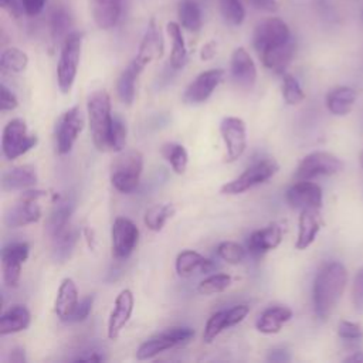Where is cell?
<instances>
[{
  "label": "cell",
  "instance_id": "obj_31",
  "mask_svg": "<svg viewBox=\"0 0 363 363\" xmlns=\"http://www.w3.org/2000/svg\"><path fill=\"white\" fill-rule=\"evenodd\" d=\"M166 31L172 40V52H170V65L176 69L184 67L187 61V48L182 34V27L176 21H169Z\"/></svg>",
  "mask_w": 363,
  "mask_h": 363
},
{
  "label": "cell",
  "instance_id": "obj_11",
  "mask_svg": "<svg viewBox=\"0 0 363 363\" xmlns=\"http://www.w3.org/2000/svg\"><path fill=\"white\" fill-rule=\"evenodd\" d=\"M84 126L85 116L79 106H72L60 116L55 125V140L60 155H67L71 152Z\"/></svg>",
  "mask_w": 363,
  "mask_h": 363
},
{
  "label": "cell",
  "instance_id": "obj_55",
  "mask_svg": "<svg viewBox=\"0 0 363 363\" xmlns=\"http://www.w3.org/2000/svg\"><path fill=\"white\" fill-rule=\"evenodd\" d=\"M85 354H81L78 357H75L74 360L75 362H102L105 360V357L102 354H99L98 352L95 350H91V352H84Z\"/></svg>",
  "mask_w": 363,
  "mask_h": 363
},
{
  "label": "cell",
  "instance_id": "obj_40",
  "mask_svg": "<svg viewBox=\"0 0 363 363\" xmlns=\"http://www.w3.org/2000/svg\"><path fill=\"white\" fill-rule=\"evenodd\" d=\"M231 282L233 278L228 274H213L197 285V292L201 295H216L225 291Z\"/></svg>",
  "mask_w": 363,
  "mask_h": 363
},
{
  "label": "cell",
  "instance_id": "obj_26",
  "mask_svg": "<svg viewBox=\"0 0 363 363\" xmlns=\"http://www.w3.org/2000/svg\"><path fill=\"white\" fill-rule=\"evenodd\" d=\"M122 10V0H91V11L95 24L102 30L112 28Z\"/></svg>",
  "mask_w": 363,
  "mask_h": 363
},
{
  "label": "cell",
  "instance_id": "obj_42",
  "mask_svg": "<svg viewBox=\"0 0 363 363\" xmlns=\"http://www.w3.org/2000/svg\"><path fill=\"white\" fill-rule=\"evenodd\" d=\"M282 96L288 105H298L305 99L302 86L291 74H282Z\"/></svg>",
  "mask_w": 363,
  "mask_h": 363
},
{
  "label": "cell",
  "instance_id": "obj_35",
  "mask_svg": "<svg viewBox=\"0 0 363 363\" xmlns=\"http://www.w3.org/2000/svg\"><path fill=\"white\" fill-rule=\"evenodd\" d=\"M160 153L163 159L170 164L174 173L183 174L187 169L189 163V155L183 145L174 143V142H166L160 147Z\"/></svg>",
  "mask_w": 363,
  "mask_h": 363
},
{
  "label": "cell",
  "instance_id": "obj_18",
  "mask_svg": "<svg viewBox=\"0 0 363 363\" xmlns=\"http://www.w3.org/2000/svg\"><path fill=\"white\" fill-rule=\"evenodd\" d=\"M231 77L242 89H251L257 81V67L244 47H238L231 54Z\"/></svg>",
  "mask_w": 363,
  "mask_h": 363
},
{
  "label": "cell",
  "instance_id": "obj_49",
  "mask_svg": "<svg viewBox=\"0 0 363 363\" xmlns=\"http://www.w3.org/2000/svg\"><path fill=\"white\" fill-rule=\"evenodd\" d=\"M18 106V99L14 95L13 91H10L6 84H1V91H0V109L3 112L6 111H13Z\"/></svg>",
  "mask_w": 363,
  "mask_h": 363
},
{
  "label": "cell",
  "instance_id": "obj_21",
  "mask_svg": "<svg viewBox=\"0 0 363 363\" xmlns=\"http://www.w3.org/2000/svg\"><path fill=\"white\" fill-rule=\"evenodd\" d=\"M79 303L78 289L71 278H64L58 286L54 311L61 322H69Z\"/></svg>",
  "mask_w": 363,
  "mask_h": 363
},
{
  "label": "cell",
  "instance_id": "obj_10",
  "mask_svg": "<svg viewBox=\"0 0 363 363\" xmlns=\"http://www.w3.org/2000/svg\"><path fill=\"white\" fill-rule=\"evenodd\" d=\"M343 167V162L323 150H316L306 155L298 164L294 177L296 180H311L318 176H330L340 172Z\"/></svg>",
  "mask_w": 363,
  "mask_h": 363
},
{
  "label": "cell",
  "instance_id": "obj_33",
  "mask_svg": "<svg viewBox=\"0 0 363 363\" xmlns=\"http://www.w3.org/2000/svg\"><path fill=\"white\" fill-rule=\"evenodd\" d=\"M71 213L72 204L68 200H61L55 204L47 221V231L51 235V238L60 235L69 227Z\"/></svg>",
  "mask_w": 363,
  "mask_h": 363
},
{
  "label": "cell",
  "instance_id": "obj_15",
  "mask_svg": "<svg viewBox=\"0 0 363 363\" xmlns=\"http://www.w3.org/2000/svg\"><path fill=\"white\" fill-rule=\"evenodd\" d=\"M224 78V71L221 68H213L200 72L186 88L183 94V101L189 105H199L206 102L220 82Z\"/></svg>",
  "mask_w": 363,
  "mask_h": 363
},
{
  "label": "cell",
  "instance_id": "obj_4",
  "mask_svg": "<svg viewBox=\"0 0 363 363\" xmlns=\"http://www.w3.org/2000/svg\"><path fill=\"white\" fill-rule=\"evenodd\" d=\"M82 48V34L71 31L62 41L60 60L57 65V82L62 94H69L79 65Z\"/></svg>",
  "mask_w": 363,
  "mask_h": 363
},
{
  "label": "cell",
  "instance_id": "obj_38",
  "mask_svg": "<svg viewBox=\"0 0 363 363\" xmlns=\"http://www.w3.org/2000/svg\"><path fill=\"white\" fill-rule=\"evenodd\" d=\"M77 237H78V233L69 225L64 233H61L60 235L52 238V242H54L52 252H54L55 259L64 261L69 257V254L75 245Z\"/></svg>",
  "mask_w": 363,
  "mask_h": 363
},
{
  "label": "cell",
  "instance_id": "obj_9",
  "mask_svg": "<svg viewBox=\"0 0 363 363\" xmlns=\"http://www.w3.org/2000/svg\"><path fill=\"white\" fill-rule=\"evenodd\" d=\"M38 143V138L34 133H30L27 125L23 119H11L3 129L1 136V150L9 160H14Z\"/></svg>",
  "mask_w": 363,
  "mask_h": 363
},
{
  "label": "cell",
  "instance_id": "obj_7",
  "mask_svg": "<svg viewBox=\"0 0 363 363\" xmlns=\"http://www.w3.org/2000/svg\"><path fill=\"white\" fill-rule=\"evenodd\" d=\"M292 40L288 24L278 17H268L261 20L252 34V45L261 55L275 50Z\"/></svg>",
  "mask_w": 363,
  "mask_h": 363
},
{
  "label": "cell",
  "instance_id": "obj_1",
  "mask_svg": "<svg viewBox=\"0 0 363 363\" xmlns=\"http://www.w3.org/2000/svg\"><path fill=\"white\" fill-rule=\"evenodd\" d=\"M347 281V271L342 262L325 264L313 281V311L320 320H326L336 308Z\"/></svg>",
  "mask_w": 363,
  "mask_h": 363
},
{
  "label": "cell",
  "instance_id": "obj_2",
  "mask_svg": "<svg viewBox=\"0 0 363 363\" xmlns=\"http://www.w3.org/2000/svg\"><path fill=\"white\" fill-rule=\"evenodd\" d=\"M86 112L92 142L99 152L109 150V133L112 126L111 96L105 89H98L88 96Z\"/></svg>",
  "mask_w": 363,
  "mask_h": 363
},
{
  "label": "cell",
  "instance_id": "obj_41",
  "mask_svg": "<svg viewBox=\"0 0 363 363\" xmlns=\"http://www.w3.org/2000/svg\"><path fill=\"white\" fill-rule=\"evenodd\" d=\"M220 11L224 20L231 26H240L245 18L242 0H218Z\"/></svg>",
  "mask_w": 363,
  "mask_h": 363
},
{
  "label": "cell",
  "instance_id": "obj_30",
  "mask_svg": "<svg viewBox=\"0 0 363 363\" xmlns=\"http://www.w3.org/2000/svg\"><path fill=\"white\" fill-rule=\"evenodd\" d=\"M295 50H296V45L292 38L289 43H286L275 50L261 54L259 58L265 68L271 69L275 74H285L286 67L291 64V61L295 55Z\"/></svg>",
  "mask_w": 363,
  "mask_h": 363
},
{
  "label": "cell",
  "instance_id": "obj_27",
  "mask_svg": "<svg viewBox=\"0 0 363 363\" xmlns=\"http://www.w3.org/2000/svg\"><path fill=\"white\" fill-rule=\"evenodd\" d=\"M176 272L180 277H190L194 272H210L214 269V262L193 250L182 251L176 258Z\"/></svg>",
  "mask_w": 363,
  "mask_h": 363
},
{
  "label": "cell",
  "instance_id": "obj_53",
  "mask_svg": "<svg viewBox=\"0 0 363 363\" xmlns=\"http://www.w3.org/2000/svg\"><path fill=\"white\" fill-rule=\"evenodd\" d=\"M216 52H217V43H216V41H208V43H206V44L201 47V50H200V58H201L203 61H208V60H211V58L216 55Z\"/></svg>",
  "mask_w": 363,
  "mask_h": 363
},
{
  "label": "cell",
  "instance_id": "obj_3",
  "mask_svg": "<svg viewBox=\"0 0 363 363\" xmlns=\"http://www.w3.org/2000/svg\"><path fill=\"white\" fill-rule=\"evenodd\" d=\"M109 170L112 186L119 193L129 194L139 186L143 170V155L136 149L121 150L113 157Z\"/></svg>",
  "mask_w": 363,
  "mask_h": 363
},
{
  "label": "cell",
  "instance_id": "obj_50",
  "mask_svg": "<svg viewBox=\"0 0 363 363\" xmlns=\"http://www.w3.org/2000/svg\"><path fill=\"white\" fill-rule=\"evenodd\" d=\"M45 3L47 0H20V6L23 11L30 17L38 16L43 11Z\"/></svg>",
  "mask_w": 363,
  "mask_h": 363
},
{
  "label": "cell",
  "instance_id": "obj_36",
  "mask_svg": "<svg viewBox=\"0 0 363 363\" xmlns=\"http://www.w3.org/2000/svg\"><path fill=\"white\" fill-rule=\"evenodd\" d=\"M28 65V57L24 51L16 47L6 48L0 55V67L7 72H23Z\"/></svg>",
  "mask_w": 363,
  "mask_h": 363
},
{
  "label": "cell",
  "instance_id": "obj_57",
  "mask_svg": "<svg viewBox=\"0 0 363 363\" xmlns=\"http://www.w3.org/2000/svg\"><path fill=\"white\" fill-rule=\"evenodd\" d=\"M84 235L86 237V242H88V247H89L91 250H94V247H95L94 231H92V230H89V228H85V230H84Z\"/></svg>",
  "mask_w": 363,
  "mask_h": 363
},
{
  "label": "cell",
  "instance_id": "obj_12",
  "mask_svg": "<svg viewBox=\"0 0 363 363\" xmlns=\"http://www.w3.org/2000/svg\"><path fill=\"white\" fill-rule=\"evenodd\" d=\"M139 241L138 225L126 218L116 217L111 228V248L116 259H126L135 250Z\"/></svg>",
  "mask_w": 363,
  "mask_h": 363
},
{
  "label": "cell",
  "instance_id": "obj_29",
  "mask_svg": "<svg viewBox=\"0 0 363 363\" xmlns=\"http://www.w3.org/2000/svg\"><path fill=\"white\" fill-rule=\"evenodd\" d=\"M356 101V92L350 86H335L326 95V108L332 115L345 116L347 115Z\"/></svg>",
  "mask_w": 363,
  "mask_h": 363
},
{
  "label": "cell",
  "instance_id": "obj_24",
  "mask_svg": "<svg viewBox=\"0 0 363 363\" xmlns=\"http://www.w3.org/2000/svg\"><path fill=\"white\" fill-rule=\"evenodd\" d=\"M292 318V311L284 305H275L265 309L255 322L258 332L264 335L278 333L282 326Z\"/></svg>",
  "mask_w": 363,
  "mask_h": 363
},
{
  "label": "cell",
  "instance_id": "obj_20",
  "mask_svg": "<svg viewBox=\"0 0 363 363\" xmlns=\"http://www.w3.org/2000/svg\"><path fill=\"white\" fill-rule=\"evenodd\" d=\"M163 51H164V43H163L160 28L156 24V20L150 18L135 60L145 68L152 61L160 58L163 55Z\"/></svg>",
  "mask_w": 363,
  "mask_h": 363
},
{
  "label": "cell",
  "instance_id": "obj_48",
  "mask_svg": "<svg viewBox=\"0 0 363 363\" xmlns=\"http://www.w3.org/2000/svg\"><path fill=\"white\" fill-rule=\"evenodd\" d=\"M248 313H250V305H247V303H238V305H234L233 308L227 309V318H228L230 328L242 322Z\"/></svg>",
  "mask_w": 363,
  "mask_h": 363
},
{
  "label": "cell",
  "instance_id": "obj_39",
  "mask_svg": "<svg viewBox=\"0 0 363 363\" xmlns=\"http://www.w3.org/2000/svg\"><path fill=\"white\" fill-rule=\"evenodd\" d=\"M230 325H228V318H227V309H223V311H217L214 312L206 326H204V332H203V342L204 343H211L224 329H228Z\"/></svg>",
  "mask_w": 363,
  "mask_h": 363
},
{
  "label": "cell",
  "instance_id": "obj_13",
  "mask_svg": "<svg viewBox=\"0 0 363 363\" xmlns=\"http://www.w3.org/2000/svg\"><path fill=\"white\" fill-rule=\"evenodd\" d=\"M30 245L24 241L10 242L1 250V271L4 284L9 288H17L21 277V267L27 261Z\"/></svg>",
  "mask_w": 363,
  "mask_h": 363
},
{
  "label": "cell",
  "instance_id": "obj_59",
  "mask_svg": "<svg viewBox=\"0 0 363 363\" xmlns=\"http://www.w3.org/2000/svg\"><path fill=\"white\" fill-rule=\"evenodd\" d=\"M360 166H362V169H363V152H362V155H360Z\"/></svg>",
  "mask_w": 363,
  "mask_h": 363
},
{
  "label": "cell",
  "instance_id": "obj_58",
  "mask_svg": "<svg viewBox=\"0 0 363 363\" xmlns=\"http://www.w3.org/2000/svg\"><path fill=\"white\" fill-rule=\"evenodd\" d=\"M345 362H353V363L363 362V352H354L349 357H345Z\"/></svg>",
  "mask_w": 363,
  "mask_h": 363
},
{
  "label": "cell",
  "instance_id": "obj_54",
  "mask_svg": "<svg viewBox=\"0 0 363 363\" xmlns=\"http://www.w3.org/2000/svg\"><path fill=\"white\" fill-rule=\"evenodd\" d=\"M0 6L10 14V16H13V17H18L20 16V9H21V6H18V3H17V0H0Z\"/></svg>",
  "mask_w": 363,
  "mask_h": 363
},
{
  "label": "cell",
  "instance_id": "obj_8",
  "mask_svg": "<svg viewBox=\"0 0 363 363\" xmlns=\"http://www.w3.org/2000/svg\"><path fill=\"white\" fill-rule=\"evenodd\" d=\"M279 166L274 159H262L247 167L238 177L231 182H227L221 186L220 191L223 194H240L244 193L258 184L269 180L277 172Z\"/></svg>",
  "mask_w": 363,
  "mask_h": 363
},
{
  "label": "cell",
  "instance_id": "obj_19",
  "mask_svg": "<svg viewBox=\"0 0 363 363\" xmlns=\"http://www.w3.org/2000/svg\"><path fill=\"white\" fill-rule=\"evenodd\" d=\"M281 241H282V227L277 223H272L250 234L247 240V251L254 258H259L268 251L275 250L281 244Z\"/></svg>",
  "mask_w": 363,
  "mask_h": 363
},
{
  "label": "cell",
  "instance_id": "obj_51",
  "mask_svg": "<svg viewBox=\"0 0 363 363\" xmlns=\"http://www.w3.org/2000/svg\"><path fill=\"white\" fill-rule=\"evenodd\" d=\"M247 4H250L251 7L261 10V11H267V13H274L278 10V1L277 0H242Z\"/></svg>",
  "mask_w": 363,
  "mask_h": 363
},
{
  "label": "cell",
  "instance_id": "obj_14",
  "mask_svg": "<svg viewBox=\"0 0 363 363\" xmlns=\"http://www.w3.org/2000/svg\"><path fill=\"white\" fill-rule=\"evenodd\" d=\"M220 133L225 145V160L234 162L242 156L247 147V126L241 118L225 116L220 123Z\"/></svg>",
  "mask_w": 363,
  "mask_h": 363
},
{
  "label": "cell",
  "instance_id": "obj_6",
  "mask_svg": "<svg viewBox=\"0 0 363 363\" xmlns=\"http://www.w3.org/2000/svg\"><path fill=\"white\" fill-rule=\"evenodd\" d=\"M47 193L44 190H26L11 207L7 208L3 217V223L7 228H18L41 218V207L38 200Z\"/></svg>",
  "mask_w": 363,
  "mask_h": 363
},
{
  "label": "cell",
  "instance_id": "obj_56",
  "mask_svg": "<svg viewBox=\"0 0 363 363\" xmlns=\"http://www.w3.org/2000/svg\"><path fill=\"white\" fill-rule=\"evenodd\" d=\"M9 359L10 362L13 363H26L27 362V357H26V352L23 347H16L10 352L9 354Z\"/></svg>",
  "mask_w": 363,
  "mask_h": 363
},
{
  "label": "cell",
  "instance_id": "obj_52",
  "mask_svg": "<svg viewBox=\"0 0 363 363\" xmlns=\"http://www.w3.org/2000/svg\"><path fill=\"white\" fill-rule=\"evenodd\" d=\"M268 362H289L291 360V354L284 347H275L272 349L268 356H267Z\"/></svg>",
  "mask_w": 363,
  "mask_h": 363
},
{
  "label": "cell",
  "instance_id": "obj_25",
  "mask_svg": "<svg viewBox=\"0 0 363 363\" xmlns=\"http://www.w3.org/2000/svg\"><path fill=\"white\" fill-rule=\"evenodd\" d=\"M31 323V313L27 306L16 303L0 316V335H11L26 330Z\"/></svg>",
  "mask_w": 363,
  "mask_h": 363
},
{
  "label": "cell",
  "instance_id": "obj_46",
  "mask_svg": "<svg viewBox=\"0 0 363 363\" xmlns=\"http://www.w3.org/2000/svg\"><path fill=\"white\" fill-rule=\"evenodd\" d=\"M352 299L354 309L362 313L363 312V267L356 272L352 288Z\"/></svg>",
  "mask_w": 363,
  "mask_h": 363
},
{
  "label": "cell",
  "instance_id": "obj_28",
  "mask_svg": "<svg viewBox=\"0 0 363 363\" xmlns=\"http://www.w3.org/2000/svg\"><path fill=\"white\" fill-rule=\"evenodd\" d=\"M143 69L145 68L133 58L119 75L116 82V94L125 105H132L136 92V79Z\"/></svg>",
  "mask_w": 363,
  "mask_h": 363
},
{
  "label": "cell",
  "instance_id": "obj_47",
  "mask_svg": "<svg viewBox=\"0 0 363 363\" xmlns=\"http://www.w3.org/2000/svg\"><path fill=\"white\" fill-rule=\"evenodd\" d=\"M92 305H94V295H88L85 296L82 301H79L72 318L69 322L72 323H77V322H82L88 318V315L91 313L92 311Z\"/></svg>",
  "mask_w": 363,
  "mask_h": 363
},
{
  "label": "cell",
  "instance_id": "obj_45",
  "mask_svg": "<svg viewBox=\"0 0 363 363\" xmlns=\"http://www.w3.org/2000/svg\"><path fill=\"white\" fill-rule=\"evenodd\" d=\"M337 335L345 340H359L363 336V329L359 323L342 320L337 326Z\"/></svg>",
  "mask_w": 363,
  "mask_h": 363
},
{
  "label": "cell",
  "instance_id": "obj_32",
  "mask_svg": "<svg viewBox=\"0 0 363 363\" xmlns=\"http://www.w3.org/2000/svg\"><path fill=\"white\" fill-rule=\"evenodd\" d=\"M179 21L183 28L197 33L203 26L201 9L196 0H180L177 6Z\"/></svg>",
  "mask_w": 363,
  "mask_h": 363
},
{
  "label": "cell",
  "instance_id": "obj_44",
  "mask_svg": "<svg viewBox=\"0 0 363 363\" xmlns=\"http://www.w3.org/2000/svg\"><path fill=\"white\" fill-rule=\"evenodd\" d=\"M217 255L228 264H240L245 258V250L234 241H223L217 247Z\"/></svg>",
  "mask_w": 363,
  "mask_h": 363
},
{
  "label": "cell",
  "instance_id": "obj_16",
  "mask_svg": "<svg viewBox=\"0 0 363 363\" xmlns=\"http://www.w3.org/2000/svg\"><path fill=\"white\" fill-rule=\"evenodd\" d=\"M288 204L292 208H320L323 203V193L319 184L311 180H296L285 194Z\"/></svg>",
  "mask_w": 363,
  "mask_h": 363
},
{
  "label": "cell",
  "instance_id": "obj_37",
  "mask_svg": "<svg viewBox=\"0 0 363 363\" xmlns=\"http://www.w3.org/2000/svg\"><path fill=\"white\" fill-rule=\"evenodd\" d=\"M71 17L68 11L64 7H58L52 11L51 18H50V28H51V35L54 41H64L67 35L71 33Z\"/></svg>",
  "mask_w": 363,
  "mask_h": 363
},
{
  "label": "cell",
  "instance_id": "obj_34",
  "mask_svg": "<svg viewBox=\"0 0 363 363\" xmlns=\"http://www.w3.org/2000/svg\"><path fill=\"white\" fill-rule=\"evenodd\" d=\"M176 214V207L172 203H160L149 207L145 213V225L152 231H160L166 223Z\"/></svg>",
  "mask_w": 363,
  "mask_h": 363
},
{
  "label": "cell",
  "instance_id": "obj_43",
  "mask_svg": "<svg viewBox=\"0 0 363 363\" xmlns=\"http://www.w3.org/2000/svg\"><path fill=\"white\" fill-rule=\"evenodd\" d=\"M126 135H128L126 122L122 119V116L113 115L111 133H109V150H113V152L123 150L126 143Z\"/></svg>",
  "mask_w": 363,
  "mask_h": 363
},
{
  "label": "cell",
  "instance_id": "obj_23",
  "mask_svg": "<svg viewBox=\"0 0 363 363\" xmlns=\"http://www.w3.org/2000/svg\"><path fill=\"white\" fill-rule=\"evenodd\" d=\"M37 182H38V174L35 167L31 164H20L3 173L1 189L4 191L24 190L35 186Z\"/></svg>",
  "mask_w": 363,
  "mask_h": 363
},
{
  "label": "cell",
  "instance_id": "obj_60",
  "mask_svg": "<svg viewBox=\"0 0 363 363\" xmlns=\"http://www.w3.org/2000/svg\"><path fill=\"white\" fill-rule=\"evenodd\" d=\"M362 20H363V9H362Z\"/></svg>",
  "mask_w": 363,
  "mask_h": 363
},
{
  "label": "cell",
  "instance_id": "obj_5",
  "mask_svg": "<svg viewBox=\"0 0 363 363\" xmlns=\"http://www.w3.org/2000/svg\"><path fill=\"white\" fill-rule=\"evenodd\" d=\"M194 337V330L186 326H173L146 339L136 350L138 360L153 359L155 356L179 346H184Z\"/></svg>",
  "mask_w": 363,
  "mask_h": 363
},
{
  "label": "cell",
  "instance_id": "obj_22",
  "mask_svg": "<svg viewBox=\"0 0 363 363\" xmlns=\"http://www.w3.org/2000/svg\"><path fill=\"white\" fill-rule=\"evenodd\" d=\"M322 225L319 208H303L301 210L298 221V237L295 242L296 250H306L316 238Z\"/></svg>",
  "mask_w": 363,
  "mask_h": 363
},
{
  "label": "cell",
  "instance_id": "obj_17",
  "mask_svg": "<svg viewBox=\"0 0 363 363\" xmlns=\"http://www.w3.org/2000/svg\"><path fill=\"white\" fill-rule=\"evenodd\" d=\"M133 303H135V299H133V294L130 289H122L118 294V296L115 299L113 309L111 311L109 318H108L106 333L111 340L118 339L122 329L129 322L132 312H133Z\"/></svg>",
  "mask_w": 363,
  "mask_h": 363
}]
</instances>
